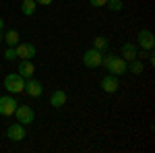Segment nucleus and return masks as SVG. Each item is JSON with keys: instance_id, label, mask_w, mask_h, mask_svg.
I'll use <instances>...</instances> for the list:
<instances>
[{"instance_id": "412c9836", "label": "nucleus", "mask_w": 155, "mask_h": 153, "mask_svg": "<svg viewBox=\"0 0 155 153\" xmlns=\"http://www.w3.org/2000/svg\"><path fill=\"white\" fill-rule=\"evenodd\" d=\"M37 4H52V2H54V0H35Z\"/></svg>"}, {"instance_id": "ddd939ff", "label": "nucleus", "mask_w": 155, "mask_h": 153, "mask_svg": "<svg viewBox=\"0 0 155 153\" xmlns=\"http://www.w3.org/2000/svg\"><path fill=\"white\" fill-rule=\"evenodd\" d=\"M33 72H35V66H33L31 60H21V62H19V75H21V77L29 79V77H33Z\"/></svg>"}, {"instance_id": "f8f14e48", "label": "nucleus", "mask_w": 155, "mask_h": 153, "mask_svg": "<svg viewBox=\"0 0 155 153\" xmlns=\"http://www.w3.org/2000/svg\"><path fill=\"white\" fill-rule=\"evenodd\" d=\"M64 104H66V93L62 89H56L54 93L50 95V106L52 108H62Z\"/></svg>"}, {"instance_id": "9b49d317", "label": "nucleus", "mask_w": 155, "mask_h": 153, "mask_svg": "<svg viewBox=\"0 0 155 153\" xmlns=\"http://www.w3.org/2000/svg\"><path fill=\"white\" fill-rule=\"evenodd\" d=\"M137 56H139V48H137V44L126 42V44L122 46V58L126 60V62H130V60H134Z\"/></svg>"}, {"instance_id": "f257e3e1", "label": "nucleus", "mask_w": 155, "mask_h": 153, "mask_svg": "<svg viewBox=\"0 0 155 153\" xmlns=\"http://www.w3.org/2000/svg\"><path fill=\"white\" fill-rule=\"evenodd\" d=\"M4 89L8 93H21L25 89V77H21L19 72H11L4 77Z\"/></svg>"}, {"instance_id": "7ed1b4c3", "label": "nucleus", "mask_w": 155, "mask_h": 153, "mask_svg": "<svg viewBox=\"0 0 155 153\" xmlns=\"http://www.w3.org/2000/svg\"><path fill=\"white\" fill-rule=\"evenodd\" d=\"M17 106H19V104H17V99H15L11 93L0 97V114H2V116H12L15 110H17Z\"/></svg>"}, {"instance_id": "2eb2a0df", "label": "nucleus", "mask_w": 155, "mask_h": 153, "mask_svg": "<svg viewBox=\"0 0 155 153\" xmlns=\"http://www.w3.org/2000/svg\"><path fill=\"white\" fill-rule=\"evenodd\" d=\"M35 8H37L35 0H23V4H21V11H23V15H27V17L35 15Z\"/></svg>"}, {"instance_id": "f3484780", "label": "nucleus", "mask_w": 155, "mask_h": 153, "mask_svg": "<svg viewBox=\"0 0 155 153\" xmlns=\"http://www.w3.org/2000/svg\"><path fill=\"white\" fill-rule=\"evenodd\" d=\"M128 71H130L132 75H141V72H143V62H141L139 58L130 60V66H128Z\"/></svg>"}, {"instance_id": "aec40b11", "label": "nucleus", "mask_w": 155, "mask_h": 153, "mask_svg": "<svg viewBox=\"0 0 155 153\" xmlns=\"http://www.w3.org/2000/svg\"><path fill=\"white\" fill-rule=\"evenodd\" d=\"M89 4H91V6H106L107 0H89Z\"/></svg>"}, {"instance_id": "0eeeda50", "label": "nucleus", "mask_w": 155, "mask_h": 153, "mask_svg": "<svg viewBox=\"0 0 155 153\" xmlns=\"http://www.w3.org/2000/svg\"><path fill=\"white\" fill-rule=\"evenodd\" d=\"M126 71H128V66H126V60L122 58V56H114V60H112L110 66H107V72H110V75H116V77L124 75Z\"/></svg>"}, {"instance_id": "a211bd4d", "label": "nucleus", "mask_w": 155, "mask_h": 153, "mask_svg": "<svg viewBox=\"0 0 155 153\" xmlns=\"http://www.w3.org/2000/svg\"><path fill=\"white\" fill-rule=\"evenodd\" d=\"M2 56H4V60L12 62V60H17V50H15L12 46H8L6 50H4V54H2Z\"/></svg>"}, {"instance_id": "39448f33", "label": "nucleus", "mask_w": 155, "mask_h": 153, "mask_svg": "<svg viewBox=\"0 0 155 153\" xmlns=\"http://www.w3.org/2000/svg\"><path fill=\"white\" fill-rule=\"evenodd\" d=\"M15 50H17V58H21V60H31L35 56V46L29 44V42H25V44L19 42V44L15 46Z\"/></svg>"}, {"instance_id": "5701e85b", "label": "nucleus", "mask_w": 155, "mask_h": 153, "mask_svg": "<svg viewBox=\"0 0 155 153\" xmlns=\"http://www.w3.org/2000/svg\"><path fill=\"white\" fill-rule=\"evenodd\" d=\"M0 42H2V33H0Z\"/></svg>"}, {"instance_id": "dca6fc26", "label": "nucleus", "mask_w": 155, "mask_h": 153, "mask_svg": "<svg viewBox=\"0 0 155 153\" xmlns=\"http://www.w3.org/2000/svg\"><path fill=\"white\" fill-rule=\"evenodd\" d=\"M107 46H110V44H107L106 37L99 35V37H95V39H93V48H95V50H99V52H106Z\"/></svg>"}, {"instance_id": "4be33fe9", "label": "nucleus", "mask_w": 155, "mask_h": 153, "mask_svg": "<svg viewBox=\"0 0 155 153\" xmlns=\"http://www.w3.org/2000/svg\"><path fill=\"white\" fill-rule=\"evenodd\" d=\"M2 29H4V21L0 19V31H2Z\"/></svg>"}, {"instance_id": "6ab92c4d", "label": "nucleus", "mask_w": 155, "mask_h": 153, "mask_svg": "<svg viewBox=\"0 0 155 153\" xmlns=\"http://www.w3.org/2000/svg\"><path fill=\"white\" fill-rule=\"evenodd\" d=\"M107 4H110V8H112L114 12H120V11H122V6H124L122 0H107Z\"/></svg>"}, {"instance_id": "6e6552de", "label": "nucleus", "mask_w": 155, "mask_h": 153, "mask_svg": "<svg viewBox=\"0 0 155 153\" xmlns=\"http://www.w3.org/2000/svg\"><path fill=\"white\" fill-rule=\"evenodd\" d=\"M6 137L11 139V141L19 143L25 139V124H21V122H15V124H11L8 128H6Z\"/></svg>"}, {"instance_id": "423d86ee", "label": "nucleus", "mask_w": 155, "mask_h": 153, "mask_svg": "<svg viewBox=\"0 0 155 153\" xmlns=\"http://www.w3.org/2000/svg\"><path fill=\"white\" fill-rule=\"evenodd\" d=\"M137 39H139V46L143 48V50H153V46H155V35L149 31V29H141L139 31V35H137Z\"/></svg>"}, {"instance_id": "9d476101", "label": "nucleus", "mask_w": 155, "mask_h": 153, "mask_svg": "<svg viewBox=\"0 0 155 153\" xmlns=\"http://www.w3.org/2000/svg\"><path fill=\"white\" fill-rule=\"evenodd\" d=\"M118 87H120V83H118V77H116V75H106V77L101 79V89H104L106 93H116Z\"/></svg>"}, {"instance_id": "20e7f679", "label": "nucleus", "mask_w": 155, "mask_h": 153, "mask_svg": "<svg viewBox=\"0 0 155 153\" xmlns=\"http://www.w3.org/2000/svg\"><path fill=\"white\" fill-rule=\"evenodd\" d=\"M15 116H17V120H19L21 124H27V126H29V124L35 120V112H33L29 106H17Z\"/></svg>"}, {"instance_id": "f03ea898", "label": "nucleus", "mask_w": 155, "mask_h": 153, "mask_svg": "<svg viewBox=\"0 0 155 153\" xmlns=\"http://www.w3.org/2000/svg\"><path fill=\"white\" fill-rule=\"evenodd\" d=\"M101 54L104 52H99L95 48H91V50H87L83 54V64L87 68H97L99 64H101Z\"/></svg>"}, {"instance_id": "1a4fd4ad", "label": "nucleus", "mask_w": 155, "mask_h": 153, "mask_svg": "<svg viewBox=\"0 0 155 153\" xmlns=\"http://www.w3.org/2000/svg\"><path fill=\"white\" fill-rule=\"evenodd\" d=\"M23 91H27V95H31V97H39V95L44 93V85L29 77V79L25 81V89H23Z\"/></svg>"}, {"instance_id": "4468645a", "label": "nucleus", "mask_w": 155, "mask_h": 153, "mask_svg": "<svg viewBox=\"0 0 155 153\" xmlns=\"http://www.w3.org/2000/svg\"><path fill=\"white\" fill-rule=\"evenodd\" d=\"M2 42H6L8 46L15 48L17 44H19V31H17V29H8V31L2 35Z\"/></svg>"}]
</instances>
